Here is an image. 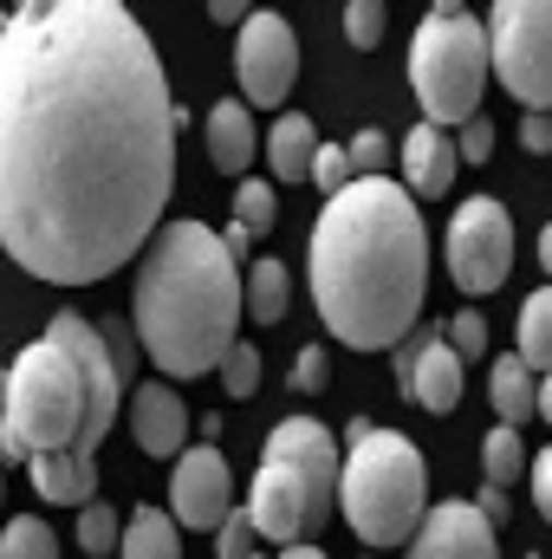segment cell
<instances>
[{
	"instance_id": "2e32d148",
	"label": "cell",
	"mask_w": 552,
	"mask_h": 559,
	"mask_svg": "<svg viewBox=\"0 0 552 559\" xmlns=\"http://www.w3.org/2000/svg\"><path fill=\"white\" fill-rule=\"evenodd\" d=\"M33 488L52 501V508H92L98 501V449H65V455H33L26 462Z\"/></svg>"
},
{
	"instance_id": "d6986e66",
	"label": "cell",
	"mask_w": 552,
	"mask_h": 559,
	"mask_svg": "<svg viewBox=\"0 0 552 559\" xmlns=\"http://www.w3.org/2000/svg\"><path fill=\"white\" fill-rule=\"evenodd\" d=\"M488 404H494V417L507 423V429L540 417V378H533V365L520 352H507V358L488 365Z\"/></svg>"
},
{
	"instance_id": "f35d334b",
	"label": "cell",
	"mask_w": 552,
	"mask_h": 559,
	"mask_svg": "<svg viewBox=\"0 0 552 559\" xmlns=\"http://www.w3.org/2000/svg\"><path fill=\"white\" fill-rule=\"evenodd\" d=\"M208 13H215V20H241V26H248V7H241V0H215Z\"/></svg>"
},
{
	"instance_id": "8d00e7d4",
	"label": "cell",
	"mask_w": 552,
	"mask_h": 559,
	"mask_svg": "<svg viewBox=\"0 0 552 559\" xmlns=\"http://www.w3.org/2000/svg\"><path fill=\"white\" fill-rule=\"evenodd\" d=\"M533 501H540V514L552 521V442H547V455L533 462Z\"/></svg>"
},
{
	"instance_id": "7402d4cb",
	"label": "cell",
	"mask_w": 552,
	"mask_h": 559,
	"mask_svg": "<svg viewBox=\"0 0 552 559\" xmlns=\"http://www.w3.org/2000/svg\"><path fill=\"white\" fill-rule=\"evenodd\" d=\"M286 306H292V274L279 261H254L248 267V319L254 325H279Z\"/></svg>"
},
{
	"instance_id": "4dcf8cb0",
	"label": "cell",
	"mask_w": 552,
	"mask_h": 559,
	"mask_svg": "<svg viewBox=\"0 0 552 559\" xmlns=\"http://www.w3.org/2000/svg\"><path fill=\"white\" fill-rule=\"evenodd\" d=\"M312 182H319L325 195L351 189V182H358V176H351V143H325V150H319V163H312Z\"/></svg>"
},
{
	"instance_id": "d4e9b609",
	"label": "cell",
	"mask_w": 552,
	"mask_h": 559,
	"mask_svg": "<svg viewBox=\"0 0 552 559\" xmlns=\"http://www.w3.org/2000/svg\"><path fill=\"white\" fill-rule=\"evenodd\" d=\"M0 559H59V540L39 514H20L0 527Z\"/></svg>"
},
{
	"instance_id": "6da1fadb",
	"label": "cell",
	"mask_w": 552,
	"mask_h": 559,
	"mask_svg": "<svg viewBox=\"0 0 552 559\" xmlns=\"http://www.w3.org/2000/svg\"><path fill=\"white\" fill-rule=\"evenodd\" d=\"M163 59L118 0H26L0 33V248L46 286L137 261L176 189Z\"/></svg>"
},
{
	"instance_id": "30bf717a",
	"label": "cell",
	"mask_w": 552,
	"mask_h": 559,
	"mask_svg": "<svg viewBox=\"0 0 552 559\" xmlns=\"http://www.w3.org/2000/svg\"><path fill=\"white\" fill-rule=\"evenodd\" d=\"M46 338L65 345L72 365H79V378H85V436H79V449H98L105 429H111L118 411H124V391H131V384H124V371H118V358H111V345H105V332H98L92 319H79V312H52Z\"/></svg>"
},
{
	"instance_id": "e0dca14e",
	"label": "cell",
	"mask_w": 552,
	"mask_h": 559,
	"mask_svg": "<svg viewBox=\"0 0 552 559\" xmlns=\"http://www.w3.org/2000/svg\"><path fill=\"white\" fill-rule=\"evenodd\" d=\"M455 169H461V143L448 138L442 124H416L410 138H404V182H410L416 195H448Z\"/></svg>"
},
{
	"instance_id": "7a4b0ae2",
	"label": "cell",
	"mask_w": 552,
	"mask_h": 559,
	"mask_svg": "<svg viewBox=\"0 0 552 559\" xmlns=\"http://www.w3.org/2000/svg\"><path fill=\"white\" fill-rule=\"evenodd\" d=\"M429 286V228L416 195L391 176H364L325 195L312 222V299L338 345L391 352L416 332Z\"/></svg>"
},
{
	"instance_id": "836d02e7",
	"label": "cell",
	"mask_w": 552,
	"mask_h": 559,
	"mask_svg": "<svg viewBox=\"0 0 552 559\" xmlns=\"http://www.w3.org/2000/svg\"><path fill=\"white\" fill-rule=\"evenodd\" d=\"M325 378H332V352L325 345H305L292 358V391H325Z\"/></svg>"
},
{
	"instance_id": "5b68a950",
	"label": "cell",
	"mask_w": 552,
	"mask_h": 559,
	"mask_svg": "<svg viewBox=\"0 0 552 559\" xmlns=\"http://www.w3.org/2000/svg\"><path fill=\"white\" fill-rule=\"evenodd\" d=\"M338 508H345V521H351V534L364 547H377V554L410 547L422 534V521H429V468H422L410 436L371 429L364 442H351Z\"/></svg>"
},
{
	"instance_id": "d6a6232c",
	"label": "cell",
	"mask_w": 552,
	"mask_h": 559,
	"mask_svg": "<svg viewBox=\"0 0 552 559\" xmlns=\"http://www.w3.org/2000/svg\"><path fill=\"white\" fill-rule=\"evenodd\" d=\"M384 163H391V138L384 131H358L351 138V176L364 182V176H384Z\"/></svg>"
},
{
	"instance_id": "1f68e13d",
	"label": "cell",
	"mask_w": 552,
	"mask_h": 559,
	"mask_svg": "<svg viewBox=\"0 0 552 559\" xmlns=\"http://www.w3.org/2000/svg\"><path fill=\"white\" fill-rule=\"evenodd\" d=\"M442 332H448L455 358H481V352H488V319H481L475 306H468V312H455V319H448Z\"/></svg>"
},
{
	"instance_id": "60d3db41",
	"label": "cell",
	"mask_w": 552,
	"mask_h": 559,
	"mask_svg": "<svg viewBox=\"0 0 552 559\" xmlns=\"http://www.w3.org/2000/svg\"><path fill=\"white\" fill-rule=\"evenodd\" d=\"M540 267H547V274H552V222H547V228H540Z\"/></svg>"
},
{
	"instance_id": "3957f363",
	"label": "cell",
	"mask_w": 552,
	"mask_h": 559,
	"mask_svg": "<svg viewBox=\"0 0 552 559\" xmlns=\"http://www.w3.org/2000/svg\"><path fill=\"white\" fill-rule=\"evenodd\" d=\"M241 306L248 280L241 261L228 254L221 228L208 222H163L156 241L143 248L131 325L137 345L163 378H202L221 371V358L241 345Z\"/></svg>"
},
{
	"instance_id": "74e56055",
	"label": "cell",
	"mask_w": 552,
	"mask_h": 559,
	"mask_svg": "<svg viewBox=\"0 0 552 559\" xmlns=\"http://www.w3.org/2000/svg\"><path fill=\"white\" fill-rule=\"evenodd\" d=\"M488 521H507V488H481V501H475Z\"/></svg>"
},
{
	"instance_id": "ee69618b",
	"label": "cell",
	"mask_w": 552,
	"mask_h": 559,
	"mask_svg": "<svg viewBox=\"0 0 552 559\" xmlns=\"http://www.w3.org/2000/svg\"><path fill=\"white\" fill-rule=\"evenodd\" d=\"M0 501H7V481H0Z\"/></svg>"
},
{
	"instance_id": "83f0119b",
	"label": "cell",
	"mask_w": 552,
	"mask_h": 559,
	"mask_svg": "<svg viewBox=\"0 0 552 559\" xmlns=\"http://www.w3.org/2000/svg\"><path fill=\"white\" fill-rule=\"evenodd\" d=\"M221 391H228V397H254V391H261V352H254L248 338L221 358Z\"/></svg>"
},
{
	"instance_id": "9c48e42d",
	"label": "cell",
	"mask_w": 552,
	"mask_h": 559,
	"mask_svg": "<svg viewBox=\"0 0 552 559\" xmlns=\"http://www.w3.org/2000/svg\"><path fill=\"white\" fill-rule=\"evenodd\" d=\"M448 274L461 293H494L514 274V215L494 195H468L448 222Z\"/></svg>"
},
{
	"instance_id": "ba28073f",
	"label": "cell",
	"mask_w": 552,
	"mask_h": 559,
	"mask_svg": "<svg viewBox=\"0 0 552 559\" xmlns=\"http://www.w3.org/2000/svg\"><path fill=\"white\" fill-rule=\"evenodd\" d=\"M494 79L527 105L552 111V0H501L488 13Z\"/></svg>"
},
{
	"instance_id": "4fadbf2b",
	"label": "cell",
	"mask_w": 552,
	"mask_h": 559,
	"mask_svg": "<svg viewBox=\"0 0 552 559\" xmlns=\"http://www.w3.org/2000/svg\"><path fill=\"white\" fill-rule=\"evenodd\" d=\"M397 384L410 391L429 417H455V411H461V358H455V345H448L442 325L404 338V352H397Z\"/></svg>"
},
{
	"instance_id": "f546056e",
	"label": "cell",
	"mask_w": 552,
	"mask_h": 559,
	"mask_svg": "<svg viewBox=\"0 0 552 559\" xmlns=\"http://www.w3.org/2000/svg\"><path fill=\"white\" fill-rule=\"evenodd\" d=\"M254 540H261L254 514H248V508H235V514L221 521V534H215V554H221V559H254Z\"/></svg>"
},
{
	"instance_id": "ab89813d",
	"label": "cell",
	"mask_w": 552,
	"mask_h": 559,
	"mask_svg": "<svg viewBox=\"0 0 552 559\" xmlns=\"http://www.w3.org/2000/svg\"><path fill=\"white\" fill-rule=\"evenodd\" d=\"M0 462H7V371H0Z\"/></svg>"
},
{
	"instance_id": "603a6c76",
	"label": "cell",
	"mask_w": 552,
	"mask_h": 559,
	"mask_svg": "<svg viewBox=\"0 0 552 559\" xmlns=\"http://www.w3.org/2000/svg\"><path fill=\"white\" fill-rule=\"evenodd\" d=\"M481 468H488V488H514V481L527 475V449H520V429L494 423V429L481 436Z\"/></svg>"
},
{
	"instance_id": "484cf974",
	"label": "cell",
	"mask_w": 552,
	"mask_h": 559,
	"mask_svg": "<svg viewBox=\"0 0 552 559\" xmlns=\"http://www.w3.org/2000/svg\"><path fill=\"white\" fill-rule=\"evenodd\" d=\"M235 222H241V228H248V235L261 241V235H267V228L279 222V195H274V182H254V176H248V182H235Z\"/></svg>"
},
{
	"instance_id": "8fae6325",
	"label": "cell",
	"mask_w": 552,
	"mask_h": 559,
	"mask_svg": "<svg viewBox=\"0 0 552 559\" xmlns=\"http://www.w3.org/2000/svg\"><path fill=\"white\" fill-rule=\"evenodd\" d=\"M235 79H241V105L248 111H279L292 79H299V39L279 13H248V26L235 33Z\"/></svg>"
},
{
	"instance_id": "ffe728a7",
	"label": "cell",
	"mask_w": 552,
	"mask_h": 559,
	"mask_svg": "<svg viewBox=\"0 0 552 559\" xmlns=\"http://www.w3.org/2000/svg\"><path fill=\"white\" fill-rule=\"evenodd\" d=\"M319 124L305 111H286L274 131H267V169L274 182H312V163H319Z\"/></svg>"
},
{
	"instance_id": "44dd1931",
	"label": "cell",
	"mask_w": 552,
	"mask_h": 559,
	"mask_svg": "<svg viewBox=\"0 0 552 559\" xmlns=\"http://www.w3.org/2000/svg\"><path fill=\"white\" fill-rule=\"evenodd\" d=\"M182 527H176V514H163V508H137L131 521H124V547L118 559H182Z\"/></svg>"
},
{
	"instance_id": "5bb4252c",
	"label": "cell",
	"mask_w": 552,
	"mask_h": 559,
	"mask_svg": "<svg viewBox=\"0 0 552 559\" xmlns=\"http://www.w3.org/2000/svg\"><path fill=\"white\" fill-rule=\"evenodd\" d=\"M404 559H501L494 521H488L475 501H435Z\"/></svg>"
},
{
	"instance_id": "52a82bcc",
	"label": "cell",
	"mask_w": 552,
	"mask_h": 559,
	"mask_svg": "<svg viewBox=\"0 0 552 559\" xmlns=\"http://www.w3.org/2000/svg\"><path fill=\"white\" fill-rule=\"evenodd\" d=\"M85 436V378L65 345L33 338L7 365V462L65 455Z\"/></svg>"
},
{
	"instance_id": "bcb514c9",
	"label": "cell",
	"mask_w": 552,
	"mask_h": 559,
	"mask_svg": "<svg viewBox=\"0 0 552 559\" xmlns=\"http://www.w3.org/2000/svg\"><path fill=\"white\" fill-rule=\"evenodd\" d=\"M254 559H261V554H254Z\"/></svg>"
},
{
	"instance_id": "f1b7e54d",
	"label": "cell",
	"mask_w": 552,
	"mask_h": 559,
	"mask_svg": "<svg viewBox=\"0 0 552 559\" xmlns=\"http://www.w3.org/2000/svg\"><path fill=\"white\" fill-rule=\"evenodd\" d=\"M384 20H391V13H384L377 0H351V7H345V39H351L358 52H371V46H384Z\"/></svg>"
},
{
	"instance_id": "9a60e30c",
	"label": "cell",
	"mask_w": 552,
	"mask_h": 559,
	"mask_svg": "<svg viewBox=\"0 0 552 559\" xmlns=\"http://www.w3.org/2000/svg\"><path fill=\"white\" fill-rule=\"evenodd\" d=\"M131 436L143 455L156 462H182V436H189V404L169 391V378H149L131 391Z\"/></svg>"
},
{
	"instance_id": "cb8c5ba5",
	"label": "cell",
	"mask_w": 552,
	"mask_h": 559,
	"mask_svg": "<svg viewBox=\"0 0 552 559\" xmlns=\"http://www.w3.org/2000/svg\"><path fill=\"white\" fill-rule=\"evenodd\" d=\"M520 358L552 378V286H540V293L520 306Z\"/></svg>"
},
{
	"instance_id": "b9f144b4",
	"label": "cell",
	"mask_w": 552,
	"mask_h": 559,
	"mask_svg": "<svg viewBox=\"0 0 552 559\" xmlns=\"http://www.w3.org/2000/svg\"><path fill=\"white\" fill-rule=\"evenodd\" d=\"M540 417L552 423V378H540Z\"/></svg>"
},
{
	"instance_id": "d590c367",
	"label": "cell",
	"mask_w": 552,
	"mask_h": 559,
	"mask_svg": "<svg viewBox=\"0 0 552 559\" xmlns=\"http://www.w3.org/2000/svg\"><path fill=\"white\" fill-rule=\"evenodd\" d=\"M520 143H527L533 156H552V111H527V118H520Z\"/></svg>"
},
{
	"instance_id": "7c38bea8",
	"label": "cell",
	"mask_w": 552,
	"mask_h": 559,
	"mask_svg": "<svg viewBox=\"0 0 552 559\" xmlns=\"http://www.w3.org/2000/svg\"><path fill=\"white\" fill-rule=\"evenodd\" d=\"M169 514L189 534H221V521L235 514V481H228L221 449H208V442L182 449V462L169 468Z\"/></svg>"
},
{
	"instance_id": "8992f818",
	"label": "cell",
	"mask_w": 552,
	"mask_h": 559,
	"mask_svg": "<svg viewBox=\"0 0 552 559\" xmlns=\"http://www.w3.org/2000/svg\"><path fill=\"white\" fill-rule=\"evenodd\" d=\"M488 72H494L488 20H475L455 0L429 7L410 46V85H416V105H422V124H442V131L448 124H475Z\"/></svg>"
},
{
	"instance_id": "e575fe53",
	"label": "cell",
	"mask_w": 552,
	"mask_h": 559,
	"mask_svg": "<svg viewBox=\"0 0 552 559\" xmlns=\"http://www.w3.org/2000/svg\"><path fill=\"white\" fill-rule=\"evenodd\" d=\"M461 163H488V156H494V124H488V118H475V124H461Z\"/></svg>"
},
{
	"instance_id": "277c9868",
	"label": "cell",
	"mask_w": 552,
	"mask_h": 559,
	"mask_svg": "<svg viewBox=\"0 0 552 559\" xmlns=\"http://www.w3.org/2000/svg\"><path fill=\"white\" fill-rule=\"evenodd\" d=\"M338 481H345V462H338V436L319 417L274 423V436L261 449L254 495H248V514H254L261 540H274V547H312V534L338 508Z\"/></svg>"
},
{
	"instance_id": "7bdbcfd3",
	"label": "cell",
	"mask_w": 552,
	"mask_h": 559,
	"mask_svg": "<svg viewBox=\"0 0 552 559\" xmlns=\"http://www.w3.org/2000/svg\"><path fill=\"white\" fill-rule=\"evenodd\" d=\"M279 559H325V554H319V547H286Z\"/></svg>"
},
{
	"instance_id": "f6af8a7d",
	"label": "cell",
	"mask_w": 552,
	"mask_h": 559,
	"mask_svg": "<svg viewBox=\"0 0 552 559\" xmlns=\"http://www.w3.org/2000/svg\"><path fill=\"white\" fill-rule=\"evenodd\" d=\"M0 33H7V13H0Z\"/></svg>"
},
{
	"instance_id": "7dc6e473",
	"label": "cell",
	"mask_w": 552,
	"mask_h": 559,
	"mask_svg": "<svg viewBox=\"0 0 552 559\" xmlns=\"http://www.w3.org/2000/svg\"><path fill=\"white\" fill-rule=\"evenodd\" d=\"M533 559H540V554H533Z\"/></svg>"
},
{
	"instance_id": "4316f807",
	"label": "cell",
	"mask_w": 552,
	"mask_h": 559,
	"mask_svg": "<svg viewBox=\"0 0 552 559\" xmlns=\"http://www.w3.org/2000/svg\"><path fill=\"white\" fill-rule=\"evenodd\" d=\"M79 547H85L92 559H98V554H118V547H124V521H118L105 501H92V508L79 514Z\"/></svg>"
},
{
	"instance_id": "ac0fdd59",
	"label": "cell",
	"mask_w": 552,
	"mask_h": 559,
	"mask_svg": "<svg viewBox=\"0 0 552 559\" xmlns=\"http://www.w3.org/2000/svg\"><path fill=\"white\" fill-rule=\"evenodd\" d=\"M254 156H261L254 111H248L241 98H221V105L208 111V163H215L221 176H248V169H254Z\"/></svg>"
}]
</instances>
